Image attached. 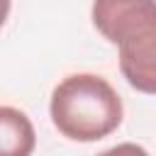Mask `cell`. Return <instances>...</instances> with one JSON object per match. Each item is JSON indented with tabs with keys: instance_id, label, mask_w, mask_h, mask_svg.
Instances as JSON below:
<instances>
[{
	"instance_id": "1",
	"label": "cell",
	"mask_w": 156,
	"mask_h": 156,
	"mask_svg": "<svg viewBox=\"0 0 156 156\" xmlns=\"http://www.w3.org/2000/svg\"><path fill=\"white\" fill-rule=\"evenodd\" d=\"M95 29L119 49L127 83L156 95V0H93Z\"/></svg>"
},
{
	"instance_id": "2",
	"label": "cell",
	"mask_w": 156,
	"mask_h": 156,
	"mask_svg": "<svg viewBox=\"0 0 156 156\" xmlns=\"http://www.w3.org/2000/svg\"><path fill=\"white\" fill-rule=\"evenodd\" d=\"M49 115L54 127L71 141H98L122 124V98L95 73L66 76L51 93Z\"/></svg>"
},
{
	"instance_id": "3",
	"label": "cell",
	"mask_w": 156,
	"mask_h": 156,
	"mask_svg": "<svg viewBox=\"0 0 156 156\" xmlns=\"http://www.w3.org/2000/svg\"><path fill=\"white\" fill-rule=\"evenodd\" d=\"M37 132L32 119L10 105H0V156H32Z\"/></svg>"
},
{
	"instance_id": "4",
	"label": "cell",
	"mask_w": 156,
	"mask_h": 156,
	"mask_svg": "<svg viewBox=\"0 0 156 156\" xmlns=\"http://www.w3.org/2000/svg\"><path fill=\"white\" fill-rule=\"evenodd\" d=\"M98 156H149V151L139 144H132V141H124V144H117L112 149H105L102 154Z\"/></svg>"
},
{
	"instance_id": "5",
	"label": "cell",
	"mask_w": 156,
	"mask_h": 156,
	"mask_svg": "<svg viewBox=\"0 0 156 156\" xmlns=\"http://www.w3.org/2000/svg\"><path fill=\"white\" fill-rule=\"evenodd\" d=\"M10 0H0V29H2V24L7 22V15H10Z\"/></svg>"
}]
</instances>
